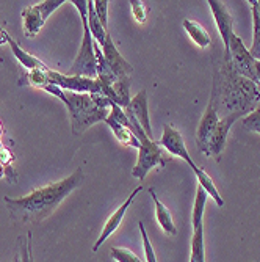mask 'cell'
Wrapping results in <instances>:
<instances>
[{"label": "cell", "instance_id": "cell-1", "mask_svg": "<svg viewBox=\"0 0 260 262\" xmlns=\"http://www.w3.org/2000/svg\"><path fill=\"white\" fill-rule=\"evenodd\" d=\"M83 182V171L77 168L69 178L39 187L27 196L10 198L4 203L10 215L17 223H39L47 219L61 204V201Z\"/></svg>", "mask_w": 260, "mask_h": 262}, {"label": "cell", "instance_id": "cell-2", "mask_svg": "<svg viewBox=\"0 0 260 262\" xmlns=\"http://www.w3.org/2000/svg\"><path fill=\"white\" fill-rule=\"evenodd\" d=\"M44 91L49 94H54L60 101H63L69 110L70 115V126H73V134L80 135L92 124L105 121L110 110H102L96 104L92 102L89 94H79V93H70L64 91L57 85L45 83L42 86Z\"/></svg>", "mask_w": 260, "mask_h": 262}, {"label": "cell", "instance_id": "cell-3", "mask_svg": "<svg viewBox=\"0 0 260 262\" xmlns=\"http://www.w3.org/2000/svg\"><path fill=\"white\" fill-rule=\"evenodd\" d=\"M158 143H160V146L167 152H170L171 156L180 157L188 166H190V168L195 171L198 181H199V185L205 190V193L208 196L214 198V201L220 207L224 206V201H223L221 195L218 193V190H217L214 181L210 179V176L205 173V170L199 168V166L193 162V159L190 157V154H188V149L185 146V141H183V138H182V135H180V132L177 129H174L171 124H164L163 134H161V138H160Z\"/></svg>", "mask_w": 260, "mask_h": 262}, {"label": "cell", "instance_id": "cell-4", "mask_svg": "<svg viewBox=\"0 0 260 262\" xmlns=\"http://www.w3.org/2000/svg\"><path fill=\"white\" fill-rule=\"evenodd\" d=\"M127 120L130 123L129 130L133 132V135L138 138L139 141V148H138V160L136 165L132 170V176L136 179H145L146 174L155 168V166H164L167 165V159H164V151L158 141L151 140L149 137H146L143 127L138 124V121L135 120V116L132 115V112L129 108H123Z\"/></svg>", "mask_w": 260, "mask_h": 262}, {"label": "cell", "instance_id": "cell-5", "mask_svg": "<svg viewBox=\"0 0 260 262\" xmlns=\"http://www.w3.org/2000/svg\"><path fill=\"white\" fill-rule=\"evenodd\" d=\"M70 4H73L80 13L82 26H83V41L80 46L79 55L74 60L73 66H70L67 76L98 79V60H96V54H94V46H92L94 38L88 27V0H73Z\"/></svg>", "mask_w": 260, "mask_h": 262}, {"label": "cell", "instance_id": "cell-6", "mask_svg": "<svg viewBox=\"0 0 260 262\" xmlns=\"http://www.w3.org/2000/svg\"><path fill=\"white\" fill-rule=\"evenodd\" d=\"M63 4H64L63 0H45V2H39L36 5L27 7L22 11L23 35L27 38H35L41 32L47 17L55 10H58Z\"/></svg>", "mask_w": 260, "mask_h": 262}, {"label": "cell", "instance_id": "cell-7", "mask_svg": "<svg viewBox=\"0 0 260 262\" xmlns=\"http://www.w3.org/2000/svg\"><path fill=\"white\" fill-rule=\"evenodd\" d=\"M230 61L226 63L229 64L235 74H239L240 77L248 79L254 85H257V76H255V60L251 57L249 51L245 47L243 41L240 36L232 35L230 38V49H229Z\"/></svg>", "mask_w": 260, "mask_h": 262}, {"label": "cell", "instance_id": "cell-8", "mask_svg": "<svg viewBox=\"0 0 260 262\" xmlns=\"http://www.w3.org/2000/svg\"><path fill=\"white\" fill-rule=\"evenodd\" d=\"M45 76H47L49 83L57 85L64 91L79 93V94L102 93V85L98 79H88V77H80V76H67V74L57 73V71H52V69H47Z\"/></svg>", "mask_w": 260, "mask_h": 262}, {"label": "cell", "instance_id": "cell-9", "mask_svg": "<svg viewBox=\"0 0 260 262\" xmlns=\"http://www.w3.org/2000/svg\"><path fill=\"white\" fill-rule=\"evenodd\" d=\"M205 190L199 185L193 207V239H192V257L195 262H204V209L207 203Z\"/></svg>", "mask_w": 260, "mask_h": 262}, {"label": "cell", "instance_id": "cell-10", "mask_svg": "<svg viewBox=\"0 0 260 262\" xmlns=\"http://www.w3.org/2000/svg\"><path fill=\"white\" fill-rule=\"evenodd\" d=\"M240 116H245L243 113H239V112H233V113H227L226 116L220 118V121L211 134L208 143H207V148H205V154L208 157H215V159H220V154L223 152L224 146H226V140H227V134H229V129L230 126L239 120Z\"/></svg>", "mask_w": 260, "mask_h": 262}, {"label": "cell", "instance_id": "cell-11", "mask_svg": "<svg viewBox=\"0 0 260 262\" xmlns=\"http://www.w3.org/2000/svg\"><path fill=\"white\" fill-rule=\"evenodd\" d=\"M208 7L214 13V19L217 22V27H218V32L223 38V42H224V60L226 63L230 61V55H229V49H230V38L233 35V20H232V16L230 13L227 11V8L224 7L223 2H217V0H208Z\"/></svg>", "mask_w": 260, "mask_h": 262}, {"label": "cell", "instance_id": "cell-12", "mask_svg": "<svg viewBox=\"0 0 260 262\" xmlns=\"http://www.w3.org/2000/svg\"><path fill=\"white\" fill-rule=\"evenodd\" d=\"M141 192V187H136L133 192L130 193V196L117 207L111 215H110V219L107 220V223H105V226H104V229H102V232H101V235H99V239H98V242L94 244V247H92V251L96 253L102 245H104V242L108 239V237L117 229V226L121 225V222H123V219H124V215H126V212H127V209L132 206V203L135 201V198L138 196V193Z\"/></svg>", "mask_w": 260, "mask_h": 262}, {"label": "cell", "instance_id": "cell-13", "mask_svg": "<svg viewBox=\"0 0 260 262\" xmlns=\"http://www.w3.org/2000/svg\"><path fill=\"white\" fill-rule=\"evenodd\" d=\"M102 49V54H104V58L108 64V68L111 69V73L117 77V79H123V77H130L133 68L130 66L129 61H126L121 54L117 52L114 42L111 41V36L107 33V38H105V44L101 47Z\"/></svg>", "mask_w": 260, "mask_h": 262}, {"label": "cell", "instance_id": "cell-14", "mask_svg": "<svg viewBox=\"0 0 260 262\" xmlns=\"http://www.w3.org/2000/svg\"><path fill=\"white\" fill-rule=\"evenodd\" d=\"M220 121V115H218V107L215 104V99L211 98L202 120L198 126V132H196V145L198 148L204 152L205 148H207V143L211 137V134H214L217 124Z\"/></svg>", "mask_w": 260, "mask_h": 262}, {"label": "cell", "instance_id": "cell-15", "mask_svg": "<svg viewBox=\"0 0 260 262\" xmlns=\"http://www.w3.org/2000/svg\"><path fill=\"white\" fill-rule=\"evenodd\" d=\"M132 112V115L135 116V120L138 121V124L143 127L146 137L152 138V129H151V121H149V108H148V93L145 90L138 91V94L130 99L129 107H126Z\"/></svg>", "mask_w": 260, "mask_h": 262}, {"label": "cell", "instance_id": "cell-16", "mask_svg": "<svg viewBox=\"0 0 260 262\" xmlns=\"http://www.w3.org/2000/svg\"><path fill=\"white\" fill-rule=\"evenodd\" d=\"M4 41L10 44L13 55L20 61V64H22L23 68H27L29 71H33V69H42V71H45V69H47V66H45L39 58H36V57H33L32 54H29V52L23 51L22 47L10 36L8 32H7L5 29L0 27V42H4Z\"/></svg>", "mask_w": 260, "mask_h": 262}, {"label": "cell", "instance_id": "cell-17", "mask_svg": "<svg viewBox=\"0 0 260 262\" xmlns=\"http://www.w3.org/2000/svg\"><path fill=\"white\" fill-rule=\"evenodd\" d=\"M149 193H151L152 201H154V204H155V212H157V222H158V225L161 226V229H163L164 232H167V234L176 235V234H177V228H176L174 220H173V217H171V212L160 203V200L157 198L154 188H149Z\"/></svg>", "mask_w": 260, "mask_h": 262}, {"label": "cell", "instance_id": "cell-18", "mask_svg": "<svg viewBox=\"0 0 260 262\" xmlns=\"http://www.w3.org/2000/svg\"><path fill=\"white\" fill-rule=\"evenodd\" d=\"M111 102L116 104L117 107L126 108L130 104V77H123L117 79L111 85Z\"/></svg>", "mask_w": 260, "mask_h": 262}, {"label": "cell", "instance_id": "cell-19", "mask_svg": "<svg viewBox=\"0 0 260 262\" xmlns=\"http://www.w3.org/2000/svg\"><path fill=\"white\" fill-rule=\"evenodd\" d=\"M183 29L188 33V36L193 39V42L198 44L199 47H202V49H205V47H208L211 44V38H210L208 32L201 26L199 22L192 20V19H185Z\"/></svg>", "mask_w": 260, "mask_h": 262}, {"label": "cell", "instance_id": "cell-20", "mask_svg": "<svg viewBox=\"0 0 260 262\" xmlns=\"http://www.w3.org/2000/svg\"><path fill=\"white\" fill-rule=\"evenodd\" d=\"M252 8V24H254V36L252 46L249 47V54L254 60L260 61V0H251Z\"/></svg>", "mask_w": 260, "mask_h": 262}, {"label": "cell", "instance_id": "cell-21", "mask_svg": "<svg viewBox=\"0 0 260 262\" xmlns=\"http://www.w3.org/2000/svg\"><path fill=\"white\" fill-rule=\"evenodd\" d=\"M88 27L91 30V35L101 47L105 44V38H107V29H104V26L101 24L96 11H94V5L92 0H88Z\"/></svg>", "mask_w": 260, "mask_h": 262}, {"label": "cell", "instance_id": "cell-22", "mask_svg": "<svg viewBox=\"0 0 260 262\" xmlns=\"http://www.w3.org/2000/svg\"><path fill=\"white\" fill-rule=\"evenodd\" d=\"M105 123L108 124V127L111 129V132L114 134V137L117 138V141H121L123 145H126V146H132V148H139V141H138V138L133 135V132H130L127 127H124L123 124H120V123H116L114 120H111L110 116H107V120H105Z\"/></svg>", "mask_w": 260, "mask_h": 262}, {"label": "cell", "instance_id": "cell-23", "mask_svg": "<svg viewBox=\"0 0 260 262\" xmlns=\"http://www.w3.org/2000/svg\"><path fill=\"white\" fill-rule=\"evenodd\" d=\"M111 257L116 262H143L133 251H130L129 248H121V247H113L110 250Z\"/></svg>", "mask_w": 260, "mask_h": 262}, {"label": "cell", "instance_id": "cell-24", "mask_svg": "<svg viewBox=\"0 0 260 262\" xmlns=\"http://www.w3.org/2000/svg\"><path fill=\"white\" fill-rule=\"evenodd\" d=\"M243 126L252 132L260 134V104L257 108H254L243 118Z\"/></svg>", "mask_w": 260, "mask_h": 262}, {"label": "cell", "instance_id": "cell-25", "mask_svg": "<svg viewBox=\"0 0 260 262\" xmlns=\"http://www.w3.org/2000/svg\"><path fill=\"white\" fill-rule=\"evenodd\" d=\"M92 5L104 29H107L108 27V2L107 0H94Z\"/></svg>", "mask_w": 260, "mask_h": 262}, {"label": "cell", "instance_id": "cell-26", "mask_svg": "<svg viewBox=\"0 0 260 262\" xmlns=\"http://www.w3.org/2000/svg\"><path fill=\"white\" fill-rule=\"evenodd\" d=\"M138 228H139V232H141V237H143V247H145V253H146V260L148 262H157V257H155V251L151 245V241H149V235L146 232V228L143 223H138Z\"/></svg>", "mask_w": 260, "mask_h": 262}, {"label": "cell", "instance_id": "cell-27", "mask_svg": "<svg viewBox=\"0 0 260 262\" xmlns=\"http://www.w3.org/2000/svg\"><path fill=\"white\" fill-rule=\"evenodd\" d=\"M130 7H132V13H133V16H135L136 22L145 24L146 19H148L149 8H148L143 2H139V0H132V2H130Z\"/></svg>", "mask_w": 260, "mask_h": 262}, {"label": "cell", "instance_id": "cell-28", "mask_svg": "<svg viewBox=\"0 0 260 262\" xmlns=\"http://www.w3.org/2000/svg\"><path fill=\"white\" fill-rule=\"evenodd\" d=\"M20 242V262H33L32 256V232L27 234V239H19Z\"/></svg>", "mask_w": 260, "mask_h": 262}, {"label": "cell", "instance_id": "cell-29", "mask_svg": "<svg viewBox=\"0 0 260 262\" xmlns=\"http://www.w3.org/2000/svg\"><path fill=\"white\" fill-rule=\"evenodd\" d=\"M2 132H4V127H2V124H0V135H2Z\"/></svg>", "mask_w": 260, "mask_h": 262}, {"label": "cell", "instance_id": "cell-30", "mask_svg": "<svg viewBox=\"0 0 260 262\" xmlns=\"http://www.w3.org/2000/svg\"><path fill=\"white\" fill-rule=\"evenodd\" d=\"M190 262H195V259H193V257H190Z\"/></svg>", "mask_w": 260, "mask_h": 262}]
</instances>
